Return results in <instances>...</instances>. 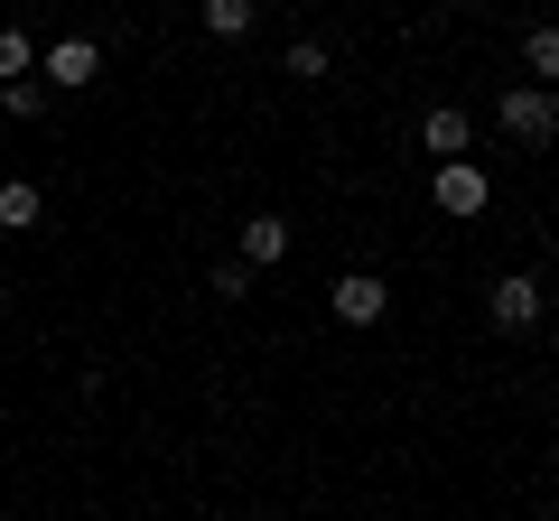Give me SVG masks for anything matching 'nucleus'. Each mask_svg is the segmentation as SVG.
<instances>
[{
	"instance_id": "12",
	"label": "nucleus",
	"mask_w": 559,
	"mask_h": 521,
	"mask_svg": "<svg viewBox=\"0 0 559 521\" xmlns=\"http://www.w3.org/2000/svg\"><path fill=\"white\" fill-rule=\"evenodd\" d=\"M205 28H215V38H242V28H252V0H205Z\"/></svg>"
},
{
	"instance_id": "2",
	"label": "nucleus",
	"mask_w": 559,
	"mask_h": 521,
	"mask_svg": "<svg viewBox=\"0 0 559 521\" xmlns=\"http://www.w3.org/2000/svg\"><path fill=\"white\" fill-rule=\"evenodd\" d=\"M503 131L513 141H559V94L550 84H513L503 94Z\"/></svg>"
},
{
	"instance_id": "5",
	"label": "nucleus",
	"mask_w": 559,
	"mask_h": 521,
	"mask_svg": "<svg viewBox=\"0 0 559 521\" xmlns=\"http://www.w3.org/2000/svg\"><path fill=\"white\" fill-rule=\"evenodd\" d=\"M439 205H448V215H485V205H495V178H485L476 159L439 168Z\"/></svg>"
},
{
	"instance_id": "10",
	"label": "nucleus",
	"mask_w": 559,
	"mask_h": 521,
	"mask_svg": "<svg viewBox=\"0 0 559 521\" xmlns=\"http://www.w3.org/2000/svg\"><path fill=\"white\" fill-rule=\"evenodd\" d=\"M47 102H57V94H47L38 75H28V84H0V112H10V121H47Z\"/></svg>"
},
{
	"instance_id": "4",
	"label": "nucleus",
	"mask_w": 559,
	"mask_h": 521,
	"mask_svg": "<svg viewBox=\"0 0 559 521\" xmlns=\"http://www.w3.org/2000/svg\"><path fill=\"white\" fill-rule=\"evenodd\" d=\"M326 307H336L345 326H382V307H392V289H382L373 270H345V280L326 289Z\"/></svg>"
},
{
	"instance_id": "8",
	"label": "nucleus",
	"mask_w": 559,
	"mask_h": 521,
	"mask_svg": "<svg viewBox=\"0 0 559 521\" xmlns=\"http://www.w3.org/2000/svg\"><path fill=\"white\" fill-rule=\"evenodd\" d=\"M38 75V38L28 28H0V84H28Z\"/></svg>"
},
{
	"instance_id": "9",
	"label": "nucleus",
	"mask_w": 559,
	"mask_h": 521,
	"mask_svg": "<svg viewBox=\"0 0 559 521\" xmlns=\"http://www.w3.org/2000/svg\"><path fill=\"white\" fill-rule=\"evenodd\" d=\"M38 215H47V196H38L28 178H10V186H0V223H10V233H28Z\"/></svg>"
},
{
	"instance_id": "13",
	"label": "nucleus",
	"mask_w": 559,
	"mask_h": 521,
	"mask_svg": "<svg viewBox=\"0 0 559 521\" xmlns=\"http://www.w3.org/2000/svg\"><path fill=\"white\" fill-rule=\"evenodd\" d=\"M289 75L318 84V75H326V47H318V38H299V47H289Z\"/></svg>"
},
{
	"instance_id": "6",
	"label": "nucleus",
	"mask_w": 559,
	"mask_h": 521,
	"mask_svg": "<svg viewBox=\"0 0 559 521\" xmlns=\"http://www.w3.org/2000/svg\"><path fill=\"white\" fill-rule=\"evenodd\" d=\"M419 149H439V168L466 159V112H457V102H439V112L419 121Z\"/></svg>"
},
{
	"instance_id": "11",
	"label": "nucleus",
	"mask_w": 559,
	"mask_h": 521,
	"mask_svg": "<svg viewBox=\"0 0 559 521\" xmlns=\"http://www.w3.org/2000/svg\"><path fill=\"white\" fill-rule=\"evenodd\" d=\"M522 65H532L540 84L559 75V20H550V28H532V38H522Z\"/></svg>"
},
{
	"instance_id": "3",
	"label": "nucleus",
	"mask_w": 559,
	"mask_h": 521,
	"mask_svg": "<svg viewBox=\"0 0 559 521\" xmlns=\"http://www.w3.org/2000/svg\"><path fill=\"white\" fill-rule=\"evenodd\" d=\"M485 307H495L503 336H532V326H540V280H532V270H503V280L485 289Z\"/></svg>"
},
{
	"instance_id": "7",
	"label": "nucleus",
	"mask_w": 559,
	"mask_h": 521,
	"mask_svg": "<svg viewBox=\"0 0 559 521\" xmlns=\"http://www.w3.org/2000/svg\"><path fill=\"white\" fill-rule=\"evenodd\" d=\"M280 252H289V223H280V215H252V223H242V270H271Z\"/></svg>"
},
{
	"instance_id": "1",
	"label": "nucleus",
	"mask_w": 559,
	"mask_h": 521,
	"mask_svg": "<svg viewBox=\"0 0 559 521\" xmlns=\"http://www.w3.org/2000/svg\"><path fill=\"white\" fill-rule=\"evenodd\" d=\"M94 75H103V47H94V38H57V47H38V84H47V94H84Z\"/></svg>"
}]
</instances>
